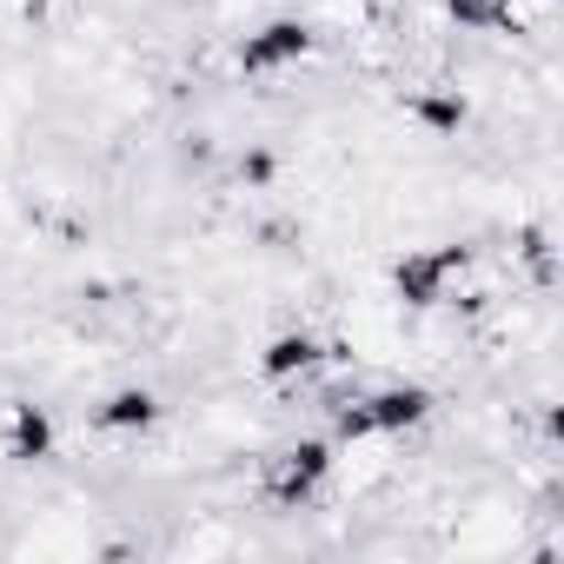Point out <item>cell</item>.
I'll list each match as a JSON object with an SVG mask.
<instances>
[{"label": "cell", "mask_w": 564, "mask_h": 564, "mask_svg": "<svg viewBox=\"0 0 564 564\" xmlns=\"http://www.w3.org/2000/svg\"><path fill=\"white\" fill-rule=\"evenodd\" d=\"M452 21H471V28H505L511 8L505 0H452Z\"/></svg>", "instance_id": "5b68a950"}, {"label": "cell", "mask_w": 564, "mask_h": 564, "mask_svg": "<svg viewBox=\"0 0 564 564\" xmlns=\"http://www.w3.org/2000/svg\"><path fill=\"white\" fill-rule=\"evenodd\" d=\"M100 419H107V425H147V419H153V399H147V392H120Z\"/></svg>", "instance_id": "8992f818"}, {"label": "cell", "mask_w": 564, "mask_h": 564, "mask_svg": "<svg viewBox=\"0 0 564 564\" xmlns=\"http://www.w3.org/2000/svg\"><path fill=\"white\" fill-rule=\"evenodd\" d=\"M319 359V346L300 333V339H272V352H265V372H306Z\"/></svg>", "instance_id": "3957f363"}, {"label": "cell", "mask_w": 564, "mask_h": 564, "mask_svg": "<svg viewBox=\"0 0 564 564\" xmlns=\"http://www.w3.org/2000/svg\"><path fill=\"white\" fill-rule=\"evenodd\" d=\"M326 445H300V452H286V465H279V478H272V491L279 498H306L319 478H326Z\"/></svg>", "instance_id": "7a4b0ae2"}, {"label": "cell", "mask_w": 564, "mask_h": 564, "mask_svg": "<svg viewBox=\"0 0 564 564\" xmlns=\"http://www.w3.org/2000/svg\"><path fill=\"white\" fill-rule=\"evenodd\" d=\"M41 452H47V419L34 405H21L14 412V458H41Z\"/></svg>", "instance_id": "277c9868"}, {"label": "cell", "mask_w": 564, "mask_h": 564, "mask_svg": "<svg viewBox=\"0 0 564 564\" xmlns=\"http://www.w3.org/2000/svg\"><path fill=\"white\" fill-rule=\"evenodd\" d=\"M306 41H313V34H306L300 21H272V28H259V34L239 47V61L259 74V67H279V61H300V54H306Z\"/></svg>", "instance_id": "6da1fadb"}]
</instances>
